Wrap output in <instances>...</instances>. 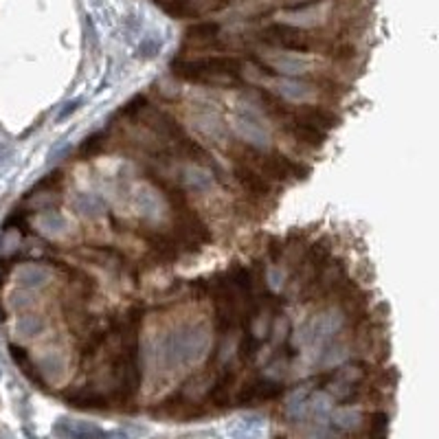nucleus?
I'll list each match as a JSON object with an SVG mask.
<instances>
[{"label":"nucleus","mask_w":439,"mask_h":439,"mask_svg":"<svg viewBox=\"0 0 439 439\" xmlns=\"http://www.w3.org/2000/svg\"><path fill=\"white\" fill-rule=\"evenodd\" d=\"M108 336H110V334H108V329H99V332H95V334L84 343L82 352H80V362H82V367H86V362H93V360H95L97 352L105 345Z\"/></svg>","instance_id":"nucleus-27"},{"label":"nucleus","mask_w":439,"mask_h":439,"mask_svg":"<svg viewBox=\"0 0 439 439\" xmlns=\"http://www.w3.org/2000/svg\"><path fill=\"white\" fill-rule=\"evenodd\" d=\"M211 347V332L202 323H189L174 327L163 336H156L152 356L161 371H174L198 362Z\"/></svg>","instance_id":"nucleus-1"},{"label":"nucleus","mask_w":439,"mask_h":439,"mask_svg":"<svg viewBox=\"0 0 439 439\" xmlns=\"http://www.w3.org/2000/svg\"><path fill=\"white\" fill-rule=\"evenodd\" d=\"M233 176L241 185V189H246L251 195H257V198H268L272 195V183L268 178H264L257 170L248 168V165L235 161L233 163Z\"/></svg>","instance_id":"nucleus-8"},{"label":"nucleus","mask_w":439,"mask_h":439,"mask_svg":"<svg viewBox=\"0 0 439 439\" xmlns=\"http://www.w3.org/2000/svg\"><path fill=\"white\" fill-rule=\"evenodd\" d=\"M362 419H365V415H362L358 408L354 406H338V408H332L329 413V419L327 424L334 431H341V433H354L362 426Z\"/></svg>","instance_id":"nucleus-15"},{"label":"nucleus","mask_w":439,"mask_h":439,"mask_svg":"<svg viewBox=\"0 0 439 439\" xmlns=\"http://www.w3.org/2000/svg\"><path fill=\"white\" fill-rule=\"evenodd\" d=\"M36 367H38L40 375L44 378V382H47V378L55 382V380H62L64 373H66V358L59 354L57 350L44 352L40 356V360L36 362Z\"/></svg>","instance_id":"nucleus-16"},{"label":"nucleus","mask_w":439,"mask_h":439,"mask_svg":"<svg viewBox=\"0 0 439 439\" xmlns=\"http://www.w3.org/2000/svg\"><path fill=\"white\" fill-rule=\"evenodd\" d=\"M235 380H237V371H235L233 367L226 365V367L216 375V382L209 387V391H207V402H209L211 406H216V408H226V406H231V404H233L231 393H233Z\"/></svg>","instance_id":"nucleus-9"},{"label":"nucleus","mask_w":439,"mask_h":439,"mask_svg":"<svg viewBox=\"0 0 439 439\" xmlns=\"http://www.w3.org/2000/svg\"><path fill=\"white\" fill-rule=\"evenodd\" d=\"M183 180L187 183V187L195 193H204L214 187V174L209 170L200 168V165H193V168H187L183 172Z\"/></svg>","instance_id":"nucleus-23"},{"label":"nucleus","mask_w":439,"mask_h":439,"mask_svg":"<svg viewBox=\"0 0 439 439\" xmlns=\"http://www.w3.org/2000/svg\"><path fill=\"white\" fill-rule=\"evenodd\" d=\"M105 143H108V134H105V132H97L93 136H88V139L82 143L80 154L84 158H95V156H99V154L105 152Z\"/></svg>","instance_id":"nucleus-28"},{"label":"nucleus","mask_w":439,"mask_h":439,"mask_svg":"<svg viewBox=\"0 0 439 439\" xmlns=\"http://www.w3.org/2000/svg\"><path fill=\"white\" fill-rule=\"evenodd\" d=\"M266 64L277 75H283V77H304L312 68L310 59L299 57L297 53H275L272 57H268Z\"/></svg>","instance_id":"nucleus-11"},{"label":"nucleus","mask_w":439,"mask_h":439,"mask_svg":"<svg viewBox=\"0 0 439 439\" xmlns=\"http://www.w3.org/2000/svg\"><path fill=\"white\" fill-rule=\"evenodd\" d=\"M220 31H222V24H220V22L202 20V22L191 24V27L187 29L185 38H187V42H204V44H209V42L218 40Z\"/></svg>","instance_id":"nucleus-24"},{"label":"nucleus","mask_w":439,"mask_h":439,"mask_svg":"<svg viewBox=\"0 0 439 439\" xmlns=\"http://www.w3.org/2000/svg\"><path fill=\"white\" fill-rule=\"evenodd\" d=\"M149 101H147V95H136V97H132L124 108H121V112H119V117H126V119H132V121H136V117H139L143 110H145V105H147Z\"/></svg>","instance_id":"nucleus-32"},{"label":"nucleus","mask_w":439,"mask_h":439,"mask_svg":"<svg viewBox=\"0 0 439 439\" xmlns=\"http://www.w3.org/2000/svg\"><path fill=\"white\" fill-rule=\"evenodd\" d=\"M285 244H283V239L281 237H275L272 235L270 239H268V246H266V253H268V260H270V264H279V260L285 255Z\"/></svg>","instance_id":"nucleus-33"},{"label":"nucleus","mask_w":439,"mask_h":439,"mask_svg":"<svg viewBox=\"0 0 439 439\" xmlns=\"http://www.w3.org/2000/svg\"><path fill=\"white\" fill-rule=\"evenodd\" d=\"M172 154L176 161H189V163H195V165H200V163H214V158H211L209 154V149L204 145H200L198 141H193L191 136H183L180 141L172 143Z\"/></svg>","instance_id":"nucleus-14"},{"label":"nucleus","mask_w":439,"mask_h":439,"mask_svg":"<svg viewBox=\"0 0 439 439\" xmlns=\"http://www.w3.org/2000/svg\"><path fill=\"white\" fill-rule=\"evenodd\" d=\"M64 185V172L62 170H53L51 174H47L44 178H40V183L34 187V191H59Z\"/></svg>","instance_id":"nucleus-31"},{"label":"nucleus","mask_w":439,"mask_h":439,"mask_svg":"<svg viewBox=\"0 0 439 439\" xmlns=\"http://www.w3.org/2000/svg\"><path fill=\"white\" fill-rule=\"evenodd\" d=\"M16 283L22 290H40V288L49 283V272L40 266H22L16 272Z\"/></svg>","instance_id":"nucleus-22"},{"label":"nucleus","mask_w":439,"mask_h":439,"mask_svg":"<svg viewBox=\"0 0 439 439\" xmlns=\"http://www.w3.org/2000/svg\"><path fill=\"white\" fill-rule=\"evenodd\" d=\"M73 207H75V211H77L80 216L90 218V220H95V218L103 216L105 211H108V204H105V200L101 198V195H97V193H88V191L75 193Z\"/></svg>","instance_id":"nucleus-17"},{"label":"nucleus","mask_w":439,"mask_h":439,"mask_svg":"<svg viewBox=\"0 0 439 439\" xmlns=\"http://www.w3.org/2000/svg\"><path fill=\"white\" fill-rule=\"evenodd\" d=\"M308 398H310V389L301 387L297 389L290 398L285 402V417L292 424H304L310 419L308 415Z\"/></svg>","instance_id":"nucleus-19"},{"label":"nucleus","mask_w":439,"mask_h":439,"mask_svg":"<svg viewBox=\"0 0 439 439\" xmlns=\"http://www.w3.org/2000/svg\"><path fill=\"white\" fill-rule=\"evenodd\" d=\"M136 207H139L141 216L154 218L158 214V209H161V195L156 191H152L149 187L136 189Z\"/></svg>","instance_id":"nucleus-26"},{"label":"nucleus","mask_w":439,"mask_h":439,"mask_svg":"<svg viewBox=\"0 0 439 439\" xmlns=\"http://www.w3.org/2000/svg\"><path fill=\"white\" fill-rule=\"evenodd\" d=\"M9 304H11L13 310L24 312L27 308H31L36 304V295L31 290H22V288H16V290L9 295Z\"/></svg>","instance_id":"nucleus-30"},{"label":"nucleus","mask_w":439,"mask_h":439,"mask_svg":"<svg viewBox=\"0 0 439 439\" xmlns=\"http://www.w3.org/2000/svg\"><path fill=\"white\" fill-rule=\"evenodd\" d=\"M262 347H264V341L257 334H253V329H244V334H241L239 345H237V356L246 365V362L255 360V356L260 354Z\"/></svg>","instance_id":"nucleus-25"},{"label":"nucleus","mask_w":439,"mask_h":439,"mask_svg":"<svg viewBox=\"0 0 439 439\" xmlns=\"http://www.w3.org/2000/svg\"><path fill=\"white\" fill-rule=\"evenodd\" d=\"M257 38L272 49H281L285 53H297V55L312 53L319 47L314 36H310L306 29L295 24H268L257 34Z\"/></svg>","instance_id":"nucleus-2"},{"label":"nucleus","mask_w":439,"mask_h":439,"mask_svg":"<svg viewBox=\"0 0 439 439\" xmlns=\"http://www.w3.org/2000/svg\"><path fill=\"white\" fill-rule=\"evenodd\" d=\"M64 402L73 404L77 408H84V411H103V408L110 406V398L101 393L95 385H86V387H77V389H66L64 393Z\"/></svg>","instance_id":"nucleus-7"},{"label":"nucleus","mask_w":439,"mask_h":439,"mask_svg":"<svg viewBox=\"0 0 439 439\" xmlns=\"http://www.w3.org/2000/svg\"><path fill=\"white\" fill-rule=\"evenodd\" d=\"M367 422H369V435L375 437V439H385L387 429H389V415L382 413V411H378V413L367 415Z\"/></svg>","instance_id":"nucleus-29"},{"label":"nucleus","mask_w":439,"mask_h":439,"mask_svg":"<svg viewBox=\"0 0 439 439\" xmlns=\"http://www.w3.org/2000/svg\"><path fill=\"white\" fill-rule=\"evenodd\" d=\"M283 126H285V130L290 132L299 143H304V145H310V147H323V145L327 143V134H325V132L316 130L314 126H310V124H306V121L297 119L295 114H290L288 119H283Z\"/></svg>","instance_id":"nucleus-12"},{"label":"nucleus","mask_w":439,"mask_h":439,"mask_svg":"<svg viewBox=\"0 0 439 439\" xmlns=\"http://www.w3.org/2000/svg\"><path fill=\"white\" fill-rule=\"evenodd\" d=\"M233 128L248 147H255V149H270L272 147L270 132L264 124L262 114L255 108H251V105H237L235 117H233Z\"/></svg>","instance_id":"nucleus-3"},{"label":"nucleus","mask_w":439,"mask_h":439,"mask_svg":"<svg viewBox=\"0 0 439 439\" xmlns=\"http://www.w3.org/2000/svg\"><path fill=\"white\" fill-rule=\"evenodd\" d=\"M292 114L301 121H306V124L314 126L316 130L325 132V134H329L332 130L343 124V119L334 110H327V108H323V105H314V103L292 105Z\"/></svg>","instance_id":"nucleus-6"},{"label":"nucleus","mask_w":439,"mask_h":439,"mask_svg":"<svg viewBox=\"0 0 439 439\" xmlns=\"http://www.w3.org/2000/svg\"><path fill=\"white\" fill-rule=\"evenodd\" d=\"M57 433L68 439H108L101 429L86 422H59Z\"/></svg>","instance_id":"nucleus-20"},{"label":"nucleus","mask_w":439,"mask_h":439,"mask_svg":"<svg viewBox=\"0 0 439 439\" xmlns=\"http://www.w3.org/2000/svg\"><path fill=\"white\" fill-rule=\"evenodd\" d=\"M193 128L198 130L200 134H204L209 141L214 143H224L226 139H231V132L229 128H226V124L222 121L220 114L216 112H204V114H198L193 119Z\"/></svg>","instance_id":"nucleus-13"},{"label":"nucleus","mask_w":439,"mask_h":439,"mask_svg":"<svg viewBox=\"0 0 439 439\" xmlns=\"http://www.w3.org/2000/svg\"><path fill=\"white\" fill-rule=\"evenodd\" d=\"M44 327H47V321L44 316L38 312H22L16 321V336L22 341H31L38 334H42Z\"/></svg>","instance_id":"nucleus-21"},{"label":"nucleus","mask_w":439,"mask_h":439,"mask_svg":"<svg viewBox=\"0 0 439 439\" xmlns=\"http://www.w3.org/2000/svg\"><path fill=\"white\" fill-rule=\"evenodd\" d=\"M70 229V224L68 220L59 214V211L55 209H47V211H42V214L38 216V231L42 235H47V237H57V235H62Z\"/></svg>","instance_id":"nucleus-18"},{"label":"nucleus","mask_w":439,"mask_h":439,"mask_svg":"<svg viewBox=\"0 0 439 439\" xmlns=\"http://www.w3.org/2000/svg\"><path fill=\"white\" fill-rule=\"evenodd\" d=\"M275 95L279 99H283L285 103L288 101L308 103L316 95V88L304 77H281L275 84Z\"/></svg>","instance_id":"nucleus-10"},{"label":"nucleus","mask_w":439,"mask_h":439,"mask_svg":"<svg viewBox=\"0 0 439 439\" xmlns=\"http://www.w3.org/2000/svg\"><path fill=\"white\" fill-rule=\"evenodd\" d=\"M136 121H141V124L152 132L154 136H158V139H163L165 143H176L180 141L183 136H187L185 128L180 126V121L174 119L170 112H165L161 108H156V105H145V110L136 117Z\"/></svg>","instance_id":"nucleus-4"},{"label":"nucleus","mask_w":439,"mask_h":439,"mask_svg":"<svg viewBox=\"0 0 439 439\" xmlns=\"http://www.w3.org/2000/svg\"><path fill=\"white\" fill-rule=\"evenodd\" d=\"M136 235H139L149 246V251H152L154 257H158L161 264H170V262L178 260L180 246H178V241L174 239L172 233L158 231L156 226H149V224L141 222L139 226H136Z\"/></svg>","instance_id":"nucleus-5"}]
</instances>
